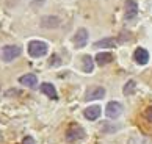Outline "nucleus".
<instances>
[{
    "instance_id": "f257e3e1",
    "label": "nucleus",
    "mask_w": 152,
    "mask_h": 144,
    "mask_svg": "<svg viewBox=\"0 0 152 144\" xmlns=\"http://www.w3.org/2000/svg\"><path fill=\"white\" fill-rule=\"evenodd\" d=\"M28 53L33 58H41L47 53V44L42 41H31L28 44Z\"/></svg>"
},
{
    "instance_id": "f03ea898",
    "label": "nucleus",
    "mask_w": 152,
    "mask_h": 144,
    "mask_svg": "<svg viewBox=\"0 0 152 144\" xmlns=\"http://www.w3.org/2000/svg\"><path fill=\"white\" fill-rule=\"evenodd\" d=\"M20 47L19 46H5L2 47V50H0V57H2L3 61H13V60H16L20 55Z\"/></svg>"
},
{
    "instance_id": "7ed1b4c3",
    "label": "nucleus",
    "mask_w": 152,
    "mask_h": 144,
    "mask_svg": "<svg viewBox=\"0 0 152 144\" xmlns=\"http://www.w3.org/2000/svg\"><path fill=\"white\" fill-rule=\"evenodd\" d=\"M85 138V130L82 129V127H78V125H72L67 129L66 132V140L67 141H77V140H83Z\"/></svg>"
},
{
    "instance_id": "20e7f679",
    "label": "nucleus",
    "mask_w": 152,
    "mask_h": 144,
    "mask_svg": "<svg viewBox=\"0 0 152 144\" xmlns=\"http://www.w3.org/2000/svg\"><path fill=\"white\" fill-rule=\"evenodd\" d=\"M121 113H122V105L119 102H110L105 108V114H107V118H110V119L119 118Z\"/></svg>"
},
{
    "instance_id": "39448f33",
    "label": "nucleus",
    "mask_w": 152,
    "mask_h": 144,
    "mask_svg": "<svg viewBox=\"0 0 152 144\" xmlns=\"http://www.w3.org/2000/svg\"><path fill=\"white\" fill-rule=\"evenodd\" d=\"M86 42H88V31H86L85 28L77 30L75 36H74V44H75V47L82 49V47L86 46Z\"/></svg>"
},
{
    "instance_id": "423d86ee",
    "label": "nucleus",
    "mask_w": 152,
    "mask_h": 144,
    "mask_svg": "<svg viewBox=\"0 0 152 144\" xmlns=\"http://www.w3.org/2000/svg\"><path fill=\"white\" fill-rule=\"evenodd\" d=\"M138 14V5L135 0H127L126 2V19L130 20L133 17H137Z\"/></svg>"
},
{
    "instance_id": "0eeeda50",
    "label": "nucleus",
    "mask_w": 152,
    "mask_h": 144,
    "mask_svg": "<svg viewBox=\"0 0 152 144\" xmlns=\"http://www.w3.org/2000/svg\"><path fill=\"white\" fill-rule=\"evenodd\" d=\"M133 58H135V61H137L138 64H146V63L149 61V53H148V50H146V49L138 47L137 50H135Z\"/></svg>"
},
{
    "instance_id": "6e6552de",
    "label": "nucleus",
    "mask_w": 152,
    "mask_h": 144,
    "mask_svg": "<svg viewBox=\"0 0 152 144\" xmlns=\"http://www.w3.org/2000/svg\"><path fill=\"white\" fill-rule=\"evenodd\" d=\"M105 96V89L100 86H94L88 91L86 94V100H97V99H102Z\"/></svg>"
},
{
    "instance_id": "1a4fd4ad",
    "label": "nucleus",
    "mask_w": 152,
    "mask_h": 144,
    "mask_svg": "<svg viewBox=\"0 0 152 144\" xmlns=\"http://www.w3.org/2000/svg\"><path fill=\"white\" fill-rule=\"evenodd\" d=\"M19 81H20V85H24L27 88H35L38 83V77L35 74H27V75H22Z\"/></svg>"
},
{
    "instance_id": "9d476101",
    "label": "nucleus",
    "mask_w": 152,
    "mask_h": 144,
    "mask_svg": "<svg viewBox=\"0 0 152 144\" xmlns=\"http://www.w3.org/2000/svg\"><path fill=\"white\" fill-rule=\"evenodd\" d=\"M113 53H110V52H100L96 55V63H97L99 66H105V64H108L113 61Z\"/></svg>"
},
{
    "instance_id": "9b49d317",
    "label": "nucleus",
    "mask_w": 152,
    "mask_h": 144,
    "mask_svg": "<svg viewBox=\"0 0 152 144\" xmlns=\"http://www.w3.org/2000/svg\"><path fill=\"white\" fill-rule=\"evenodd\" d=\"M41 92H44L47 97L53 99V100H57V99H58L57 89H55V86L52 85V83H42V85H41Z\"/></svg>"
},
{
    "instance_id": "f8f14e48",
    "label": "nucleus",
    "mask_w": 152,
    "mask_h": 144,
    "mask_svg": "<svg viewBox=\"0 0 152 144\" xmlns=\"http://www.w3.org/2000/svg\"><path fill=\"white\" fill-rule=\"evenodd\" d=\"M100 116V107L99 105H91L85 110V118L88 121H96Z\"/></svg>"
},
{
    "instance_id": "ddd939ff",
    "label": "nucleus",
    "mask_w": 152,
    "mask_h": 144,
    "mask_svg": "<svg viewBox=\"0 0 152 144\" xmlns=\"http://www.w3.org/2000/svg\"><path fill=\"white\" fill-rule=\"evenodd\" d=\"M116 46V41H115V38H104V39H100L94 44V47H97V49H111V47H115Z\"/></svg>"
},
{
    "instance_id": "4468645a",
    "label": "nucleus",
    "mask_w": 152,
    "mask_h": 144,
    "mask_svg": "<svg viewBox=\"0 0 152 144\" xmlns=\"http://www.w3.org/2000/svg\"><path fill=\"white\" fill-rule=\"evenodd\" d=\"M82 63H83V71H85L86 74L93 72V69H94V63H93V58L89 57V55H83Z\"/></svg>"
},
{
    "instance_id": "2eb2a0df",
    "label": "nucleus",
    "mask_w": 152,
    "mask_h": 144,
    "mask_svg": "<svg viewBox=\"0 0 152 144\" xmlns=\"http://www.w3.org/2000/svg\"><path fill=\"white\" fill-rule=\"evenodd\" d=\"M42 27H46V28H52V27H58L60 25V20L57 17H52V16H47V17L42 19Z\"/></svg>"
},
{
    "instance_id": "dca6fc26",
    "label": "nucleus",
    "mask_w": 152,
    "mask_h": 144,
    "mask_svg": "<svg viewBox=\"0 0 152 144\" xmlns=\"http://www.w3.org/2000/svg\"><path fill=\"white\" fill-rule=\"evenodd\" d=\"M135 86H137V83H135V80H129L127 83H126V86H124V94L126 96H130V94H133L135 92Z\"/></svg>"
},
{
    "instance_id": "f3484780",
    "label": "nucleus",
    "mask_w": 152,
    "mask_h": 144,
    "mask_svg": "<svg viewBox=\"0 0 152 144\" xmlns=\"http://www.w3.org/2000/svg\"><path fill=\"white\" fill-rule=\"evenodd\" d=\"M144 118L148 119L149 122H152V107H151V108H148V110L144 111Z\"/></svg>"
},
{
    "instance_id": "a211bd4d",
    "label": "nucleus",
    "mask_w": 152,
    "mask_h": 144,
    "mask_svg": "<svg viewBox=\"0 0 152 144\" xmlns=\"http://www.w3.org/2000/svg\"><path fill=\"white\" fill-rule=\"evenodd\" d=\"M22 144H35V140L31 136H27V138H24V143Z\"/></svg>"
},
{
    "instance_id": "6ab92c4d",
    "label": "nucleus",
    "mask_w": 152,
    "mask_h": 144,
    "mask_svg": "<svg viewBox=\"0 0 152 144\" xmlns=\"http://www.w3.org/2000/svg\"><path fill=\"white\" fill-rule=\"evenodd\" d=\"M50 64H52V66H58V64H60V60H58V57L50 58Z\"/></svg>"
}]
</instances>
